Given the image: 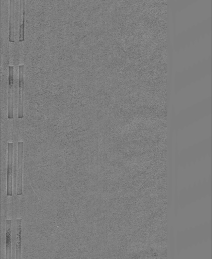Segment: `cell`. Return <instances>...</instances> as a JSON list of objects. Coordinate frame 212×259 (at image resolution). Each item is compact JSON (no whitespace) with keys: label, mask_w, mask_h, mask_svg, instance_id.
Wrapping results in <instances>:
<instances>
[{"label":"cell","mask_w":212,"mask_h":259,"mask_svg":"<svg viewBox=\"0 0 212 259\" xmlns=\"http://www.w3.org/2000/svg\"><path fill=\"white\" fill-rule=\"evenodd\" d=\"M14 144H8L7 195L13 196Z\"/></svg>","instance_id":"6da1fadb"},{"label":"cell","mask_w":212,"mask_h":259,"mask_svg":"<svg viewBox=\"0 0 212 259\" xmlns=\"http://www.w3.org/2000/svg\"><path fill=\"white\" fill-rule=\"evenodd\" d=\"M14 66L8 67V118L13 119L14 112Z\"/></svg>","instance_id":"7a4b0ae2"},{"label":"cell","mask_w":212,"mask_h":259,"mask_svg":"<svg viewBox=\"0 0 212 259\" xmlns=\"http://www.w3.org/2000/svg\"><path fill=\"white\" fill-rule=\"evenodd\" d=\"M23 143H18V157H17V195H22L23 194Z\"/></svg>","instance_id":"3957f363"},{"label":"cell","mask_w":212,"mask_h":259,"mask_svg":"<svg viewBox=\"0 0 212 259\" xmlns=\"http://www.w3.org/2000/svg\"><path fill=\"white\" fill-rule=\"evenodd\" d=\"M24 65H19V94L18 117L21 119L23 117V92H24Z\"/></svg>","instance_id":"277c9868"},{"label":"cell","mask_w":212,"mask_h":259,"mask_svg":"<svg viewBox=\"0 0 212 259\" xmlns=\"http://www.w3.org/2000/svg\"><path fill=\"white\" fill-rule=\"evenodd\" d=\"M25 0H20L19 1V41L20 42L24 41L25 39Z\"/></svg>","instance_id":"5b68a950"},{"label":"cell","mask_w":212,"mask_h":259,"mask_svg":"<svg viewBox=\"0 0 212 259\" xmlns=\"http://www.w3.org/2000/svg\"><path fill=\"white\" fill-rule=\"evenodd\" d=\"M15 0H10L9 1V40L10 42H15Z\"/></svg>","instance_id":"8992f818"},{"label":"cell","mask_w":212,"mask_h":259,"mask_svg":"<svg viewBox=\"0 0 212 259\" xmlns=\"http://www.w3.org/2000/svg\"><path fill=\"white\" fill-rule=\"evenodd\" d=\"M22 241V219L16 220V259H21Z\"/></svg>","instance_id":"52a82bcc"},{"label":"cell","mask_w":212,"mask_h":259,"mask_svg":"<svg viewBox=\"0 0 212 259\" xmlns=\"http://www.w3.org/2000/svg\"><path fill=\"white\" fill-rule=\"evenodd\" d=\"M12 221L6 220V259H11Z\"/></svg>","instance_id":"ba28073f"}]
</instances>
